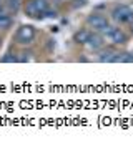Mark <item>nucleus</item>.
I'll return each mask as SVG.
<instances>
[{
    "label": "nucleus",
    "instance_id": "1",
    "mask_svg": "<svg viewBox=\"0 0 133 146\" xmlns=\"http://www.w3.org/2000/svg\"><path fill=\"white\" fill-rule=\"evenodd\" d=\"M48 9H50L48 0H27L23 3V13L28 18H33V20L45 18V13Z\"/></svg>",
    "mask_w": 133,
    "mask_h": 146
},
{
    "label": "nucleus",
    "instance_id": "2",
    "mask_svg": "<svg viewBox=\"0 0 133 146\" xmlns=\"http://www.w3.org/2000/svg\"><path fill=\"white\" fill-rule=\"evenodd\" d=\"M37 36V30L33 25H20V27L15 30L13 33V43L15 45H20V46H28L33 43Z\"/></svg>",
    "mask_w": 133,
    "mask_h": 146
},
{
    "label": "nucleus",
    "instance_id": "3",
    "mask_svg": "<svg viewBox=\"0 0 133 146\" xmlns=\"http://www.w3.org/2000/svg\"><path fill=\"white\" fill-rule=\"evenodd\" d=\"M110 17L116 25H128L133 20V10L125 3H116L110 12Z\"/></svg>",
    "mask_w": 133,
    "mask_h": 146
},
{
    "label": "nucleus",
    "instance_id": "4",
    "mask_svg": "<svg viewBox=\"0 0 133 146\" xmlns=\"http://www.w3.org/2000/svg\"><path fill=\"white\" fill-rule=\"evenodd\" d=\"M103 36H105V40H108L112 45H115V46L126 45V42L130 40V35L125 32L123 28L118 27V25H110L108 30L103 33Z\"/></svg>",
    "mask_w": 133,
    "mask_h": 146
},
{
    "label": "nucleus",
    "instance_id": "5",
    "mask_svg": "<svg viewBox=\"0 0 133 146\" xmlns=\"http://www.w3.org/2000/svg\"><path fill=\"white\" fill-rule=\"evenodd\" d=\"M87 25H88V28H92L93 32H98V33H102V35H103L112 23H110L108 17H105L103 13L92 12L88 17H87Z\"/></svg>",
    "mask_w": 133,
    "mask_h": 146
},
{
    "label": "nucleus",
    "instance_id": "6",
    "mask_svg": "<svg viewBox=\"0 0 133 146\" xmlns=\"http://www.w3.org/2000/svg\"><path fill=\"white\" fill-rule=\"evenodd\" d=\"M97 53H98V62H102V63H120V58H122V52L113 48V46H108V48L103 46Z\"/></svg>",
    "mask_w": 133,
    "mask_h": 146
},
{
    "label": "nucleus",
    "instance_id": "7",
    "mask_svg": "<svg viewBox=\"0 0 133 146\" xmlns=\"http://www.w3.org/2000/svg\"><path fill=\"white\" fill-rule=\"evenodd\" d=\"M103 46H105V36L102 35V33H98V32H92L88 42H87V48H88L90 52L97 53L98 50H102Z\"/></svg>",
    "mask_w": 133,
    "mask_h": 146
},
{
    "label": "nucleus",
    "instance_id": "8",
    "mask_svg": "<svg viewBox=\"0 0 133 146\" xmlns=\"http://www.w3.org/2000/svg\"><path fill=\"white\" fill-rule=\"evenodd\" d=\"M92 32H93L92 28H80V30H77V32H75L73 40H75L77 43H80V45H87V42H88Z\"/></svg>",
    "mask_w": 133,
    "mask_h": 146
},
{
    "label": "nucleus",
    "instance_id": "9",
    "mask_svg": "<svg viewBox=\"0 0 133 146\" xmlns=\"http://www.w3.org/2000/svg\"><path fill=\"white\" fill-rule=\"evenodd\" d=\"M12 23H13L12 13L7 12V10L0 12V30H9V28L12 27Z\"/></svg>",
    "mask_w": 133,
    "mask_h": 146
},
{
    "label": "nucleus",
    "instance_id": "10",
    "mask_svg": "<svg viewBox=\"0 0 133 146\" xmlns=\"http://www.w3.org/2000/svg\"><path fill=\"white\" fill-rule=\"evenodd\" d=\"M3 3H5V10H7V12H10L12 15L18 13V12H20V9H23L22 0H5Z\"/></svg>",
    "mask_w": 133,
    "mask_h": 146
},
{
    "label": "nucleus",
    "instance_id": "11",
    "mask_svg": "<svg viewBox=\"0 0 133 146\" xmlns=\"http://www.w3.org/2000/svg\"><path fill=\"white\" fill-rule=\"evenodd\" d=\"M0 62H2V63H13V62H18V55L9 52L7 55H3V56L0 58Z\"/></svg>",
    "mask_w": 133,
    "mask_h": 146
},
{
    "label": "nucleus",
    "instance_id": "12",
    "mask_svg": "<svg viewBox=\"0 0 133 146\" xmlns=\"http://www.w3.org/2000/svg\"><path fill=\"white\" fill-rule=\"evenodd\" d=\"M120 63H133V52H122Z\"/></svg>",
    "mask_w": 133,
    "mask_h": 146
},
{
    "label": "nucleus",
    "instance_id": "13",
    "mask_svg": "<svg viewBox=\"0 0 133 146\" xmlns=\"http://www.w3.org/2000/svg\"><path fill=\"white\" fill-rule=\"evenodd\" d=\"M32 55H33V53H32L30 50H28V52H27V50H23L22 53H18V62H30Z\"/></svg>",
    "mask_w": 133,
    "mask_h": 146
},
{
    "label": "nucleus",
    "instance_id": "14",
    "mask_svg": "<svg viewBox=\"0 0 133 146\" xmlns=\"http://www.w3.org/2000/svg\"><path fill=\"white\" fill-rule=\"evenodd\" d=\"M45 17H50V18H55V17H58V12L57 10H47V13H45Z\"/></svg>",
    "mask_w": 133,
    "mask_h": 146
},
{
    "label": "nucleus",
    "instance_id": "15",
    "mask_svg": "<svg viewBox=\"0 0 133 146\" xmlns=\"http://www.w3.org/2000/svg\"><path fill=\"white\" fill-rule=\"evenodd\" d=\"M5 10V3H0V12H3Z\"/></svg>",
    "mask_w": 133,
    "mask_h": 146
},
{
    "label": "nucleus",
    "instance_id": "16",
    "mask_svg": "<svg viewBox=\"0 0 133 146\" xmlns=\"http://www.w3.org/2000/svg\"><path fill=\"white\" fill-rule=\"evenodd\" d=\"M0 48H2V38H0Z\"/></svg>",
    "mask_w": 133,
    "mask_h": 146
},
{
    "label": "nucleus",
    "instance_id": "17",
    "mask_svg": "<svg viewBox=\"0 0 133 146\" xmlns=\"http://www.w3.org/2000/svg\"><path fill=\"white\" fill-rule=\"evenodd\" d=\"M62 2H70V0H62Z\"/></svg>",
    "mask_w": 133,
    "mask_h": 146
}]
</instances>
